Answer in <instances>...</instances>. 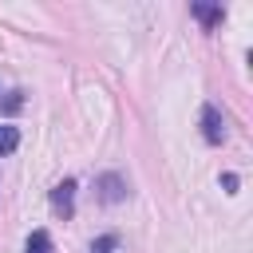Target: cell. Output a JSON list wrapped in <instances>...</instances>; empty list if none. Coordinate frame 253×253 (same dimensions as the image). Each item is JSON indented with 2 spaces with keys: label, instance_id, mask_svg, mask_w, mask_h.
<instances>
[{
  "label": "cell",
  "instance_id": "cell-4",
  "mask_svg": "<svg viewBox=\"0 0 253 253\" xmlns=\"http://www.w3.org/2000/svg\"><path fill=\"white\" fill-rule=\"evenodd\" d=\"M190 16H194V20H202V28H206V32H213V28L225 20V8H221V4H202V0H198V4H190Z\"/></svg>",
  "mask_w": 253,
  "mask_h": 253
},
{
  "label": "cell",
  "instance_id": "cell-1",
  "mask_svg": "<svg viewBox=\"0 0 253 253\" xmlns=\"http://www.w3.org/2000/svg\"><path fill=\"white\" fill-rule=\"evenodd\" d=\"M126 194H130V190H126V178H123V174L107 170V174H99V178H95V198H99L103 206H119Z\"/></svg>",
  "mask_w": 253,
  "mask_h": 253
},
{
  "label": "cell",
  "instance_id": "cell-3",
  "mask_svg": "<svg viewBox=\"0 0 253 253\" xmlns=\"http://www.w3.org/2000/svg\"><path fill=\"white\" fill-rule=\"evenodd\" d=\"M202 138H206L210 146H221V142H225V115H221L213 103L202 107Z\"/></svg>",
  "mask_w": 253,
  "mask_h": 253
},
{
  "label": "cell",
  "instance_id": "cell-8",
  "mask_svg": "<svg viewBox=\"0 0 253 253\" xmlns=\"http://www.w3.org/2000/svg\"><path fill=\"white\" fill-rule=\"evenodd\" d=\"M20 107H24V91H8V99H4V111H8V115H16Z\"/></svg>",
  "mask_w": 253,
  "mask_h": 253
},
{
  "label": "cell",
  "instance_id": "cell-7",
  "mask_svg": "<svg viewBox=\"0 0 253 253\" xmlns=\"http://www.w3.org/2000/svg\"><path fill=\"white\" fill-rule=\"evenodd\" d=\"M91 253H119V233H99L91 241Z\"/></svg>",
  "mask_w": 253,
  "mask_h": 253
},
{
  "label": "cell",
  "instance_id": "cell-5",
  "mask_svg": "<svg viewBox=\"0 0 253 253\" xmlns=\"http://www.w3.org/2000/svg\"><path fill=\"white\" fill-rule=\"evenodd\" d=\"M24 253H55V241L47 229H32V237L24 241Z\"/></svg>",
  "mask_w": 253,
  "mask_h": 253
},
{
  "label": "cell",
  "instance_id": "cell-6",
  "mask_svg": "<svg viewBox=\"0 0 253 253\" xmlns=\"http://www.w3.org/2000/svg\"><path fill=\"white\" fill-rule=\"evenodd\" d=\"M16 146H20V126H12V123H0V158H8Z\"/></svg>",
  "mask_w": 253,
  "mask_h": 253
},
{
  "label": "cell",
  "instance_id": "cell-9",
  "mask_svg": "<svg viewBox=\"0 0 253 253\" xmlns=\"http://www.w3.org/2000/svg\"><path fill=\"white\" fill-rule=\"evenodd\" d=\"M221 186H225V194H237L241 182H237V174H221Z\"/></svg>",
  "mask_w": 253,
  "mask_h": 253
},
{
  "label": "cell",
  "instance_id": "cell-2",
  "mask_svg": "<svg viewBox=\"0 0 253 253\" xmlns=\"http://www.w3.org/2000/svg\"><path fill=\"white\" fill-rule=\"evenodd\" d=\"M47 202H51V210H55L63 221H71V217H75V178L55 182V186H51V194H47Z\"/></svg>",
  "mask_w": 253,
  "mask_h": 253
}]
</instances>
